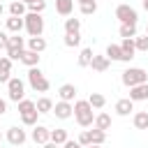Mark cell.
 Instances as JSON below:
<instances>
[{
    "mask_svg": "<svg viewBox=\"0 0 148 148\" xmlns=\"http://www.w3.org/2000/svg\"><path fill=\"white\" fill-rule=\"evenodd\" d=\"M74 118H76V123L81 125V127H90L92 123H95V113H92V106L88 104V99H76L74 104Z\"/></svg>",
    "mask_w": 148,
    "mask_h": 148,
    "instance_id": "cell-1",
    "label": "cell"
},
{
    "mask_svg": "<svg viewBox=\"0 0 148 148\" xmlns=\"http://www.w3.org/2000/svg\"><path fill=\"white\" fill-rule=\"evenodd\" d=\"M146 81H148V72H146L143 67H127V69L123 72V83H125L127 88L139 86V83H146Z\"/></svg>",
    "mask_w": 148,
    "mask_h": 148,
    "instance_id": "cell-2",
    "label": "cell"
},
{
    "mask_svg": "<svg viewBox=\"0 0 148 148\" xmlns=\"http://www.w3.org/2000/svg\"><path fill=\"white\" fill-rule=\"evenodd\" d=\"M23 25H25V30H28L30 37H37V35L44 32V18H42V14L28 12V14L23 16Z\"/></svg>",
    "mask_w": 148,
    "mask_h": 148,
    "instance_id": "cell-3",
    "label": "cell"
},
{
    "mask_svg": "<svg viewBox=\"0 0 148 148\" xmlns=\"http://www.w3.org/2000/svg\"><path fill=\"white\" fill-rule=\"evenodd\" d=\"M28 81H30L32 90H37V92H46V90H49V86H51V83H49V79L44 76V72L39 69V65L28 69Z\"/></svg>",
    "mask_w": 148,
    "mask_h": 148,
    "instance_id": "cell-4",
    "label": "cell"
},
{
    "mask_svg": "<svg viewBox=\"0 0 148 148\" xmlns=\"http://www.w3.org/2000/svg\"><path fill=\"white\" fill-rule=\"evenodd\" d=\"M116 18H118L120 23L136 25V21H139V14H136V9H134V7H130V5H118V7H116Z\"/></svg>",
    "mask_w": 148,
    "mask_h": 148,
    "instance_id": "cell-5",
    "label": "cell"
},
{
    "mask_svg": "<svg viewBox=\"0 0 148 148\" xmlns=\"http://www.w3.org/2000/svg\"><path fill=\"white\" fill-rule=\"evenodd\" d=\"M7 95H9L12 102L18 104V102L23 99V95H25V86H23V81L16 79V76H12V79L7 81Z\"/></svg>",
    "mask_w": 148,
    "mask_h": 148,
    "instance_id": "cell-6",
    "label": "cell"
},
{
    "mask_svg": "<svg viewBox=\"0 0 148 148\" xmlns=\"http://www.w3.org/2000/svg\"><path fill=\"white\" fill-rule=\"evenodd\" d=\"M25 139H28V134H25L23 127H9V130H7V141H9L12 146H23Z\"/></svg>",
    "mask_w": 148,
    "mask_h": 148,
    "instance_id": "cell-7",
    "label": "cell"
},
{
    "mask_svg": "<svg viewBox=\"0 0 148 148\" xmlns=\"http://www.w3.org/2000/svg\"><path fill=\"white\" fill-rule=\"evenodd\" d=\"M53 113H56V118H60V120H67V118H72V113H74V106H72V102H58V104H53Z\"/></svg>",
    "mask_w": 148,
    "mask_h": 148,
    "instance_id": "cell-8",
    "label": "cell"
},
{
    "mask_svg": "<svg viewBox=\"0 0 148 148\" xmlns=\"http://www.w3.org/2000/svg\"><path fill=\"white\" fill-rule=\"evenodd\" d=\"M30 136H32V141H35V143H39V146H42V143H46V141H49L51 130H49V127H44V125H32V134H30Z\"/></svg>",
    "mask_w": 148,
    "mask_h": 148,
    "instance_id": "cell-9",
    "label": "cell"
},
{
    "mask_svg": "<svg viewBox=\"0 0 148 148\" xmlns=\"http://www.w3.org/2000/svg\"><path fill=\"white\" fill-rule=\"evenodd\" d=\"M130 99H132V102H143V99H148V81H146V83H139V86H132V88H130Z\"/></svg>",
    "mask_w": 148,
    "mask_h": 148,
    "instance_id": "cell-10",
    "label": "cell"
},
{
    "mask_svg": "<svg viewBox=\"0 0 148 148\" xmlns=\"http://www.w3.org/2000/svg\"><path fill=\"white\" fill-rule=\"evenodd\" d=\"M120 49H123V62H130V60L134 58V53H136V49H134V37H132V39H123V42H120Z\"/></svg>",
    "mask_w": 148,
    "mask_h": 148,
    "instance_id": "cell-11",
    "label": "cell"
},
{
    "mask_svg": "<svg viewBox=\"0 0 148 148\" xmlns=\"http://www.w3.org/2000/svg\"><path fill=\"white\" fill-rule=\"evenodd\" d=\"M109 65H111V60H109L106 56H95V53H92L90 67H92L95 72H106V69H109Z\"/></svg>",
    "mask_w": 148,
    "mask_h": 148,
    "instance_id": "cell-12",
    "label": "cell"
},
{
    "mask_svg": "<svg viewBox=\"0 0 148 148\" xmlns=\"http://www.w3.org/2000/svg\"><path fill=\"white\" fill-rule=\"evenodd\" d=\"M58 95H60L62 102H72V99L76 97V86H74V83H65V86L58 88Z\"/></svg>",
    "mask_w": 148,
    "mask_h": 148,
    "instance_id": "cell-13",
    "label": "cell"
},
{
    "mask_svg": "<svg viewBox=\"0 0 148 148\" xmlns=\"http://www.w3.org/2000/svg\"><path fill=\"white\" fill-rule=\"evenodd\" d=\"M132 111H134V102H132L130 97L116 102V113H118V116H130Z\"/></svg>",
    "mask_w": 148,
    "mask_h": 148,
    "instance_id": "cell-14",
    "label": "cell"
},
{
    "mask_svg": "<svg viewBox=\"0 0 148 148\" xmlns=\"http://www.w3.org/2000/svg\"><path fill=\"white\" fill-rule=\"evenodd\" d=\"M9 74H12V60H9L7 56H2V58H0V83H7V81L12 79Z\"/></svg>",
    "mask_w": 148,
    "mask_h": 148,
    "instance_id": "cell-15",
    "label": "cell"
},
{
    "mask_svg": "<svg viewBox=\"0 0 148 148\" xmlns=\"http://www.w3.org/2000/svg\"><path fill=\"white\" fill-rule=\"evenodd\" d=\"M21 62L23 65H28V67H37L39 65V53L37 51H23V56H21Z\"/></svg>",
    "mask_w": 148,
    "mask_h": 148,
    "instance_id": "cell-16",
    "label": "cell"
},
{
    "mask_svg": "<svg viewBox=\"0 0 148 148\" xmlns=\"http://www.w3.org/2000/svg\"><path fill=\"white\" fill-rule=\"evenodd\" d=\"M74 9V0H56V12L60 16H69Z\"/></svg>",
    "mask_w": 148,
    "mask_h": 148,
    "instance_id": "cell-17",
    "label": "cell"
},
{
    "mask_svg": "<svg viewBox=\"0 0 148 148\" xmlns=\"http://www.w3.org/2000/svg\"><path fill=\"white\" fill-rule=\"evenodd\" d=\"M28 49H30V51H37V53H42V51L46 49V39H44L42 35H37V37H30V39H28Z\"/></svg>",
    "mask_w": 148,
    "mask_h": 148,
    "instance_id": "cell-18",
    "label": "cell"
},
{
    "mask_svg": "<svg viewBox=\"0 0 148 148\" xmlns=\"http://www.w3.org/2000/svg\"><path fill=\"white\" fill-rule=\"evenodd\" d=\"M67 139H69V136H67V130H62V127H56V130H51V136H49V141H53V143L62 146Z\"/></svg>",
    "mask_w": 148,
    "mask_h": 148,
    "instance_id": "cell-19",
    "label": "cell"
},
{
    "mask_svg": "<svg viewBox=\"0 0 148 148\" xmlns=\"http://www.w3.org/2000/svg\"><path fill=\"white\" fill-rule=\"evenodd\" d=\"M88 132V139H90V143H97V146H102L104 141H106V132L104 130H86Z\"/></svg>",
    "mask_w": 148,
    "mask_h": 148,
    "instance_id": "cell-20",
    "label": "cell"
},
{
    "mask_svg": "<svg viewBox=\"0 0 148 148\" xmlns=\"http://www.w3.org/2000/svg\"><path fill=\"white\" fill-rule=\"evenodd\" d=\"M25 25H23V16H9L7 18V30L9 32H21Z\"/></svg>",
    "mask_w": 148,
    "mask_h": 148,
    "instance_id": "cell-21",
    "label": "cell"
},
{
    "mask_svg": "<svg viewBox=\"0 0 148 148\" xmlns=\"http://www.w3.org/2000/svg\"><path fill=\"white\" fill-rule=\"evenodd\" d=\"M104 56H106L109 60H120V62H123V49H120V44H109Z\"/></svg>",
    "mask_w": 148,
    "mask_h": 148,
    "instance_id": "cell-22",
    "label": "cell"
},
{
    "mask_svg": "<svg viewBox=\"0 0 148 148\" xmlns=\"http://www.w3.org/2000/svg\"><path fill=\"white\" fill-rule=\"evenodd\" d=\"M92 125H95L97 130H104V132H106V130L111 127V116H109V113H97Z\"/></svg>",
    "mask_w": 148,
    "mask_h": 148,
    "instance_id": "cell-23",
    "label": "cell"
},
{
    "mask_svg": "<svg viewBox=\"0 0 148 148\" xmlns=\"http://www.w3.org/2000/svg\"><path fill=\"white\" fill-rule=\"evenodd\" d=\"M25 9H28V5L21 2V0H14V2L9 5V14H12V16H25V14H28Z\"/></svg>",
    "mask_w": 148,
    "mask_h": 148,
    "instance_id": "cell-24",
    "label": "cell"
},
{
    "mask_svg": "<svg viewBox=\"0 0 148 148\" xmlns=\"http://www.w3.org/2000/svg\"><path fill=\"white\" fill-rule=\"evenodd\" d=\"M88 104H90L92 109H102V106L106 104V97H104L102 92H90V97H88Z\"/></svg>",
    "mask_w": 148,
    "mask_h": 148,
    "instance_id": "cell-25",
    "label": "cell"
},
{
    "mask_svg": "<svg viewBox=\"0 0 148 148\" xmlns=\"http://www.w3.org/2000/svg\"><path fill=\"white\" fill-rule=\"evenodd\" d=\"M35 109H37L39 113H49V111H53V102H51L49 97H39V99L35 102Z\"/></svg>",
    "mask_w": 148,
    "mask_h": 148,
    "instance_id": "cell-26",
    "label": "cell"
},
{
    "mask_svg": "<svg viewBox=\"0 0 148 148\" xmlns=\"http://www.w3.org/2000/svg\"><path fill=\"white\" fill-rule=\"evenodd\" d=\"M134 127L136 130H148V111L134 113Z\"/></svg>",
    "mask_w": 148,
    "mask_h": 148,
    "instance_id": "cell-27",
    "label": "cell"
},
{
    "mask_svg": "<svg viewBox=\"0 0 148 148\" xmlns=\"http://www.w3.org/2000/svg\"><path fill=\"white\" fill-rule=\"evenodd\" d=\"M120 37L123 39H132V37H136V25H130V23H120Z\"/></svg>",
    "mask_w": 148,
    "mask_h": 148,
    "instance_id": "cell-28",
    "label": "cell"
},
{
    "mask_svg": "<svg viewBox=\"0 0 148 148\" xmlns=\"http://www.w3.org/2000/svg\"><path fill=\"white\" fill-rule=\"evenodd\" d=\"M79 44H81V35H79V32H65V46L74 49V46H79Z\"/></svg>",
    "mask_w": 148,
    "mask_h": 148,
    "instance_id": "cell-29",
    "label": "cell"
},
{
    "mask_svg": "<svg viewBox=\"0 0 148 148\" xmlns=\"http://www.w3.org/2000/svg\"><path fill=\"white\" fill-rule=\"evenodd\" d=\"M25 46V39L18 37V32H14L9 39H7V49H23Z\"/></svg>",
    "mask_w": 148,
    "mask_h": 148,
    "instance_id": "cell-30",
    "label": "cell"
},
{
    "mask_svg": "<svg viewBox=\"0 0 148 148\" xmlns=\"http://www.w3.org/2000/svg\"><path fill=\"white\" fill-rule=\"evenodd\" d=\"M90 60H92V49H81V53H79V65H81V67H90Z\"/></svg>",
    "mask_w": 148,
    "mask_h": 148,
    "instance_id": "cell-31",
    "label": "cell"
},
{
    "mask_svg": "<svg viewBox=\"0 0 148 148\" xmlns=\"http://www.w3.org/2000/svg\"><path fill=\"white\" fill-rule=\"evenodd\" d=\"M37 116H39V111L35 109V111H28V113H21V120H23V125H28V127H32V125H37Z\"/></svg>",
    "mask_w": 148,
    "mask_h": 148,
    "instance_id": "cell-32",
    "label": "cell"
},
{
    "mask_svg": "<svg viewBox=\"0 0 148 148\" xmlns=\"http://www.w3.org/2000/svg\"><path fill=\"white\" fill-rule=\"evenodd\" d=\"M81 30V21L79 18H67L65 21V32H79Z\"/></svg>",
    "mask_w": 148,
    "mask_h": 148,
    "instance_id": "cell-33",
    "label": "cell"
},
{
    "mask_svg": "<svg viewBox=\"0 0 148 148\" xmlns=\"http://www.w3.org/2000/svg\"><path fill=\"white\" fill-rule=\"evenodd\" d=\"M28 111H35V102L23 97V99L18 102V113H28Z\"/></svg>",
    "mask_w": 148,
    "mask_h": 148,
    "instance_id": "cell-34",
    "label": "cell"
},
{
    "mask_svg": "<svg viewBox=\"0 0 148 148\" xmlns=\"http://www.w3.org/2000/svg\"><path fill=\"white\" fill-rule=\"evenodd\" d=\"M44 9H46V0H35L28 5V12H35V14H42Z\"/></svg>",
    "mask_w": 148,
    "mask_h": 148,
    "instance_id": "cell-35",
    "label": "cell"
},
{
    "mask_svg": "<svg viewBox=\"0 0 148 148\" xmlns=\"http://www.w3.org/2000/svg\"><path fill=\"white\" fill-rule=\"evenodd\" d=\"M81 7V14H86V16H90V14H95L97 12V2L92 0V2H83V5H79Z\"/></svg>",
    "mask_w": 148,
    "mask_h": 148,
    "instance_id": "cell-36",
    "label": "cell"
},
{
    "mask_svg": "<svg viewBox=\"0 0 148 148\" xmlns=\"http://www.w3.org/2000/svg\"><path fill=\"white\" fill-rule=\"evenodd\" d=\"M134 49L136 51H148V35L146 37H134Z\"/></svg>",
    "mask_w": 148,
    "mask_h": 148,
    "instance_id": "cell-37",
    "label": "cell"
},
{
    "mask_svg": "<svg viewBox=\"0 0 148 148\" xmlns=\"http://www.w3.org/2000/svg\"><path fill=\"white\" fill-rule=\"evenodd\" d=\"M23 51H25V49H7V58H9L12 62H14V60H21Z\"/></svg>",
    "mask_w": 148,
    "mask_h": 148,
    "instance_id": "cell-38",
    "label": "cell"
},
{
    "mask_svg": "<svg viewBox=\"0 0 148 148\" xmlns=\"http://www.w3.org/2000/svg\"><path fill=\"white\" fill-rule=\"evenodd\" d=\"M79 143H81L83 148H86V146H90V139H88V132H81V134H79Z\"/></svg>",
    "mask_w": 148,
    "mask_h": 148,
    "instance_id": "cell-39",
    "label": "cell"
},
{
    "mask_svg": "<svg viewBox=\"0 0 148 148\" xmlns=\"http://www.w3.org/2000/svg\"><path fill=\"white\" fill-rule=\"evenodd\" d=\"M62 148H83V146H81L79 141H72V139H67V141L62 143Z\"/></svg>",
    "mask_w": 148,
    "mask_h": 148,
    "instance_id": "cell-40",
    "label": "cell"
},
{
    "mask_svg": "<svg viewBox=\"0 0 148 148\" xmlns=\"http://www.w3.org/2000/svg\"><path fill=\"white\" fill-rule=\"evenodd\" d=\"M7 39H9V37H7L5 32H0V49H7Z\"/></svg>",
    "mask_w": 148,
    "mask_h": 148,
    "instance_id": "cell-41",
    "label": "cell"
},
{
    "mask_svg": "<svg viewBox=\"0 0 148 148\" xmlns=\"http://www.w3.org/2000/svg\"><path fill=\"white\" fill-rule=\"evenodd\" d=\"M42 148H60V146L53 143V141H46V143H42Z\"/></svg>",
    "mask_w": 148,
    "mask_h": 148,
    "instance_id": "cell-42",
    "label": "cell"
},
{
    "mask_svg": "<svg viewBox=\"0 0 148 148\" xmlns=\"http://www.w3.org/2000/svg\"><path fill=\"white\" fill-rule=\"evenodd\" d=\"M5 111H7V102H5V99H0V116H2Z\"/></svg>",
    "mask_w": 148,
    "mask_h": 148,
    "instance_id": "cell-43",
    "label": "cell"
},
{
    "mask_svg": "<svg viewBox=\"0 0 148 148\" xmlns=\"http://www.w3.org/2000/svg\"><path fill=\"white\" fill-rule=\"evenodd\" d=\"M86 148H102V146H97V143H90V146H86Z\"/></svg>",
    "mask_w": 148,
    "mask_h": 148,
    "instance_id": "cell-44",
    "label": "cell"
},
{
    "mask_svg": "<svg viewBox=\"0 0 148 148\" xmlns=\"http://www.w3.org/2000/svg\"><path fill=\"white\" fill-rule=\"evenodd\" d=\"M143 9H146V12H148V0H143Z\"/></svg>",
    "mask_w": 148,
    "mask_h": 148,
    "instance_id": "cell-45",
    "label": "cell"
},
{
    "mask_svg": "<svg viewBox=\"0 0 148 148\" xmlns=\"http://www.w3.org/2000/svg\"><path fill=\"white\" fill-rule=\"evenodd\" d=\"M76 2H79V5H83V2H92V0H76Z\"/></svg>",
    "mask_w": 148,
    "mask_h": 148,
    "instance_id": "cell-46",
    "label": "cell"
},
{
    "mask_svg": "<svg viewBox=\"0 0 148 148\" xmlns=\"http://www.w3.org/2000/svg\"><path fill=\"white\" fill-rule=\"evenodd\" d=\"M2 12H5V7H2V2H0V16H2Z\"/></svg>",
    "mask_w": 148,
    "mask_h": 148,
    "instance_id": "cell-47",
    "label": "cell"
},
{
    "mask_svg": "<svg viewBox=\"0 0 148 148\" xmlns=\"http://www.w3.org/2000/svg\"><path fill=\"white\" fill-rule=\"evenodd\" d=\"M21 2H25V5H30V2H35V0H21Z\"/></svg>",
    "mask_w": 148,
    "mask_h": 148,
    "instance_id": "cell-48",
    "label": "cell"
},
{
    "mask_svg": "<svg viewBox=\"0 0 148 148\" xmlns=\"http://www.w3.org/2000/svg\"><path fill=\"white\" fill-rule=\"evenodd\" d=\"M0 143H2V134H0Z\"/></svg>",
    "mask_w": 148,
    "mask_h": 148,
    "instance_id": "cell-49",
    "label": "cell"
},
{
    "mask_svg": "<svg viewBox=\"0 0 148 148\" xmlns=\"http://www.w3.org/2000/svg\"><path fill=\"white\" fill-rule=\"evenodd\" d=\"M146 35H148V28H146Z\"/></svg>",
    "mask_w": 148,
    "mask_h": 148,
    "instance_id": "cell-50",
    "label": "cell"
}]
</instances>
